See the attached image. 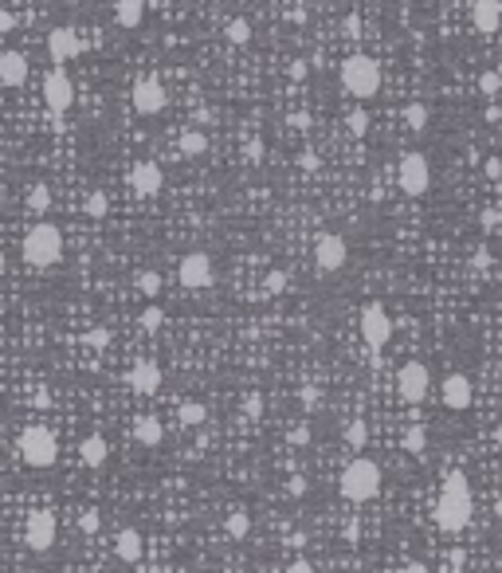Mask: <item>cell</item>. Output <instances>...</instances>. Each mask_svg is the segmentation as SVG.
<instances>
[{
    "label": "cell",
    "mask_w": 502,
    "mask_h": 573,
    "mask_svg": "<svg viewBox=\"0 0 502 573\" xmlns=\"http://www.w3.org/2000/svg\"><path fill=\"white\" fill-rule=\"evenodd\" d=\"M130 185H134L141 196H153V192L165 185V173H161V165L157 161H137L134 165V173H130Z\"/></svg>",
    "instance_id": "9a60e30c"
},
{
    "label": "cell",
    "mask_w": 502,
    "mask_h": 573,
    "mask_svg": "<svg viewBox=\"0 0 502 573\" xmlns=\"http://www.w3.org/2000/svg\"><path fill=\"white\" fill-rule=\"evenodd\" d=\"M98 526H102L98 510H82V515H79V530L82 534H98Z\"/></svg>",
    "instance_id": "8d00e7d4"
},
{
    "label": "cell",
    "mask_w": 502,
    "mask_h": 573,
    "mask_svg": "<svg viewBox=\"0 0 502 573\" xmlns=\"http://www.w3.org/2000/svg\"><path fill=\"white\" fill-rule=\"evenodd\" d=\"M290 573H314V565L306 558H295V561H290Z\"/></svg>",
    "instance_id": "60d3db41"
},
{
    "label": "cell",
    "mask_w": 502,
    "mask_h": 573,
    "mask_svg": "<svg viewBox=\"0 0 502 573\" xmlns=\"http://www.w3.org/2000/svg\"><path fill=\"white\" fill-rule=\"evenodd\" d=\"M43 98H47V110H52V114L71 110V102H75V82H71V75L63 67L47 71V79H43Z\"/></svg>",
    "instance_id": "52a82bcc"
},
{
    "label": "cell",
    "mask_w": 502,
    "mask_h": 573,
    "mask_svg": "<svg viewBox=\"0 0 502 573\" xmlns=\"http://www.w3.org/2000/svg\"><path fill=\"white\" fill-rule=\"evenodd\" d=\"M428 181H432V169L424 161V153H404L400 157V189L408 196H420V192H428Z\"/></svg>",
    "instance_id": "9c48e42d"
},
{
    "label": "cell",
    "mask_w": 502,
    "mask_h": 573,
    "mask_svg": "<svg viewBox=\"0 0 502 573\" xmlns=\"http://www.w3.org/2000/svg\"><path fill=\"white\" fill-rule=\"evenodd\" d=\"M228 40L231 43H247L251 40V24H247V20H231L228 24Z\"/></svg>",
    "instance_id": "1f68e13d"
},
{
    "label": "cell",
    "mask_w": 502,
    "mask_h": 573,
    "mask_svg": "<svg viewBox=\"0 0 502 573\" xmlns=\"http://www.w3.org/2000/svg\"><path fill=\"white\" fill-rule=\"evenodd\" d=\"M345 126H350V134H353V137H365V130H369V114H365V110H353L350 118H345Z\"/></svg>",
    "instance_id": "f546056e"
},
{
    "label": "cell",
    "mask_w": 502,
    "mask_h": 573,
    "mask_svg": "<svg viewBox=\"0 0 502 573\" xmlns=\"http://www.w3.org/2000/svg\"><path fill=\"white\" fill-rule=\"evenodd\" d=\"M204 405H196V401H189V405H181V420L185 424H204Z\"/></svg>",
    "instance_id": "d6a6232c"
},
{
    "label": "cell",
    "mask_w": 502,
    "mask_h": 573,
    "mask_svg": "<svg viewBox=\"0 0 502 573\" xmlns=\"http://www.w3.org/2000/svg\"><path fill=\"white\" fill-rule=\"evenodd\" d=\"M134 110L137 114H157V110H165V87L157 82V75H146V79L134 82Z\"/></svg>",
    "instance_id": "8fae6325"
},
{
    "label": "cell",
    "mask_w": 502,
    "mask_h": 573,
    "mask_svg": "<svg viewBox=\"0 0 502 573\" xmlns=\"http://www.w3.org/2000/svg\"><path fill=\"white\" fill-rule=\"evenodd\" d=\"M161 322H165V314H161V306H146L141 311V330H161Z\"/></svg>",
    "instance_id": "4dcf8cb0"
},
{
    "label": "cell",
    "mask_w": 502,
    "mask_h": 573,
    "mask_svg": "<svg viewBox=\"0 0 502 573\" xmlns=\"http://www.w3.org/2000/svg\"><path fill=\"white\" fill-rule=\"evenodd\" d=\"M27 79V59L20 52H0V82L4 87H20Z\"/></svg>",
    "instance_id": "ac0fdd59"
},
{
    "label": "cell",
    "mask_w": 502,
    "mask_h": 573,
    "mask_svg": "<svg viewBox=\"0 0 502 573\" xmlns=\"http://www.w3.org/2000/svg\"><path fill=\"white\" fill-rule=\"evenodd\" d=\"M404 122H408V130H424V126H428V106H424V102H412V106L404 110Z\"/></svg>",
    "instance_id": "4316f807"
},
{
    "label": "cell",
    "mask_w": 502,
    "mask_h": 573,
    "mask_svg": "<svg viewBox=\"0 0 502 573\" xmlns=\"http://www.w3.org/2000/svg\"><path fill=\"white\" fill-rule=\"evenodd\" d=\"M247 530H251V519H247L244 510H236V515H228V534H231V538H244Z\"/></svg>",
    "instance_id": "f1b7e54d"
},
{
    "label": "cell",
    "mask_w": 502,
    "mask_h": 573,
    "mask_svg": "<svg viewBox=\"0 0 502 573\" xmlns=\"http://www.w3.org/2000/svg\"><path fill=\"white\" fill-rule=\"evenodd\" d=\"M396 385H400V396H404L408 405H420L424 396H428V389H432L428 366H424V361H408V366H400Z\"/></svg>",
    "instance_id": "ba28073f"
},
{
    "label": "cell",
    "mask_w": 502,
    "mask_h": 573,
    "mask_svg": "<svg viewBox=\"0 0 502 573\" xmlns=\"http://www.w3.org/2000/svg\"><path fill=\"white\" fill-rule=\"evenodd\" d=\"M181 150L196 157V153H204V150H208V137H204L201 130H185V137H181Z\"/></svg>",
    "instance_id": "484cf974"
},
{
    "label": "cell",
    "mask_w": 502,
    "mask_h": 573,
    "mask_svg": "<svg viewBox=\"0 0 502 573\" xmlns=\"http://www.w3.org/2000/svg\"><path fill=\"white\" fill-rule=\"evenodd\" d=\"M247 412H251V416H259V412H263V396H259V393L247 396Z\"/></svg>",
    "instance_id": "ab89813d"
},
{
    "label": "cell",
    "mask_w": 502,
    "mask_h": 573,
    "mask_svg": "<svg viewBox=\"0 0 502 573\" xmlns=\"http://www.w3.org/2000/svg\"><path fill=\"white\" fill-rule=\"evenodd\" d=\"M27 205H32V212H47V208H52V192H47V185H32Z\"/></svg>",
    "instance_id": "83f0119b"
},
{
    "label": "cell",
    "mask_w": 502,
    "mask_h": 573,
    "mask_svg": "<svg viewBox=\"0 0 502 573\" xmlns=\"http://www.w3.org/2000/svg\"><path fill=\"white\" fill-rule=\"evenodd\" d=\"M134 436H137L141 448H157V444H161V424H157V416H141L137 428H134Z\"/></svg>",
    "instance_id": "7402d4cb"
},
{
    "label": "cell",
    "mask_w": 502,
    "mask_h": 573,
    "mask_svg": "<svg viewBox=\"0 0 502 573\" xmlns=\"http://www.w3.org/2000/svg\"><path fill=\"white\" fill-rule=\"evenodd\" d=\"M176 275H181V283L185 286H208L212 283V260L204 256V251H189L185 260H181V267H176Z\"/></svg>",
    "instance_id": "7c38bea8"
},
{
    "label": "cell",
    "mask_w": 502,
    "mask_h": 573,
    "mask_svg": "<svg viewBox=\"0 0 502 573\" xmlns=\"http://www.w3.org/2000/svg\"><path fill=\"white\" fill-rule=\"evenodd\" d=\"M494 440H499V444H502V428H499V432H494Z\"/></svg>",
    "instance_id": "681fc988"
},
{
    "label": "cell",
    "mask_w": 502,
    "mask_h": 573,
    "mask_svg": "<svg viewBox=\"0 0 502 573\" xmlns=\"http://www.w3.org/2000/svg\"><path fill=\"white\" fill-rule=\"evenodd\" d=\"M24 542L36 550V554H43V550L55 546V515L52 510H32V515H27Z\"/></svg>",
    "instance_id": "30bf717a"
},
{
    "label": "cell",
    "mask_w": 502,
    "mask_h": 573,
    "mask_svg": "<svg viewBox=\"0 0 502 573\" xmlns=\"http://www.w3.org/2000/svg\"><path fill=\"white\" fill-rule=\"evenodd\" d=\"M361 338H365V346H373V350L389 346V338H393V318L385 314L380 302H369L365 311H361Z\"/></svg>",
    "instance_id": "8992f818"
},
{
    "label": "cell",
    "mask_w": 502,
    "mask_h": 573,
    "mask_svg": "<svg viewBox=\"0 0 502 573\" xmlns=\"http://www.w3.org/2000/svg\"><path fill=\"white\" fill-rule=\"evenodd\" d=\"M141 16H146V4H141V0H122V4L114 8V20H118L122 27H137L141 24Z\"/></svg>",
    "instance_id": "603a6c76"
},
{
    "label": "cell",
    "mask_w": 502,
    "mask_h": 573,
    "mask_svg": "<svg viewBox=\"0 0 502 573\" xmlns=\"http://www.w3.org/2000/svg\"><path fill=\"white\" fill-rule=\"evenodd\" d=\"M424 448H428V432H424L420 424H412L404 432V451H412V456H424Z\"/></svg>",
    "instance_id": "cb8c5ba5"
},
{
    "label": "cell",
    "mask_w": 502,
    "mask_h": 573,
    "mask_svg": "<svg viewBox=\"0 0 502 573\" xmlns=\"http://www.w3.org/2000/svg\"><path fill=\"white\" fill-rule=\"evenodd\" d=\"M357 24H361V20H357V12L345 16V36H357Z\"/></svg>",
    "instance_id": "7bdbcfd3"
},
{
    "label": "cell",
    "mask_w": 502,
    "mask_h": 573,
    "mask_svg": "<svg viewBox=\"0 0 502 573\" xmlns=\"http://www.w3.org/2000/svg\"><path fill=\"white\" fill-rule=\"evenodd\" d=\"M106 208H110V201H106V192H91V196H87V212H91V216H106Z\"/></svg>",
    "instance_id": "836d02e7"
},
{
    "label": "cell",
    "mask_w": 502,
    "mask_h": 573,
    "mask_svg": "<svg viewBox=\"0 0 502 573\" xmlns=\"http://www.w3.org/2000/svg\"><path fill=\"white\" fill-rule=\"evenodd\" d=\"M345 444H350V448H365V444H369V428H365V420L345 424Z\"/></svg>",
    "instance_id": "d4e9b609"
},
{
    "label": "cell",
    "mask_w": 502,
    "mask_h": 573,
    "mask_svg": "<svg viewBox=\"0 0 502 573\" xmlns=\"http://www.w3.org/2000/svg\"><path fill=\"white\" fill-rule=\"evenodd\" d=\"M114 550H118V558H122V561H137V558H141V550H146V546H141V534L126 526V530L118 534V542H114Z\"/></svg>",
    "instance_id": "44dd1931"
},
{
    "label": "cell",
    "mask_w": 502,
    "mask_h": 573,
    "mask_svg": "<svg viewBox=\"0 0 502 573\" xmlns=\"http://www.w3.org/2000/svg\"><path fill=\"white\" fill-rule=\"evenodd\" d=\"M267 286H271L275 295H279V291L286 286V275H283V271H271V275H267Z\"/></svg>",
    "instance_id": "f35d334b"
},
{
    "label": "cell",
    "mask_w": 502,
    "mask_h": 573,
    "mask_svg": "<svg viewBox=\"0 0 502 573\" xmlns=\"http://www.w3.org/2000/svg\"><path fill=\"white\" fill-rule=\"evenodd\" d=\"M130 389L141 396H150L161 389V369H157V361H137L134 369H130Z\"/></svg>",
    "instance_id": "2e32d148"
},
{
    "label": "cell",
    "mask_w": 502,
    "mask_h": 573,
    "mask_svg": "<svg viewBox=\"0 0 502 573\" xmlns=\"http://www.w3.org/2000/svg\"><path fill=\"white\" fill-rule=\"evenodd\" d=\"M247 153H251V161H259V157H263V142H259V137H251V146H247Z\"/></svg>",
    "instance_id": "b9f144b4"
},
{
    "label": "cell",
    "mask_w": 502,
    "mask_h": 573,
    "mask_svg": "<svg viewBox=\"0 0 502 573\" xmlns=\"http://www.w3.org/2000/svg\"><path fill=\"white\" fill-rule=\"evenodd\" d=\"M79 52H82V40L75 27H55V32H47V55H52V63H67Z\"/></svg>",
    "instance_id": "4fadbf2b"
},
{
    "label": "cell",
    "mask_w": 502,
    "mask_h": 573,
    "mask_svg": "<svg viewBox=\"0 0 502 573\" xmlns=\"http://www.w3.org/2000/svg\"><path fill=\"white\" fill-rule=\"evenodd\" d=\"M302 169H318V157H314V153H302Z\"/></svg>",
    "instance_id": "f6af8a7d"
},
{
    "label": "cell",
    "mask_w": 502,
    "mask_h": 573,
    "mask_svg": "<svg viewBox=\"0 0 502 573\" xmlns=\"http://www.w3.org/2000/svg\"><path fill=\"white\" fill-rule=\"evenodd\" d=\"M341 87L357 98H373L377 87H380L377 59H369V55H350V59L341 63Z\"/></svg>",
    "instance_id": "3957f363"
},
{
    "label": "cell",
    "mask_w": 502,
    "mask_h": 573,
    "mask_svg": "<svg viewBox=\"0 0 502 573\" xmlns=\"http://www.w3.org/2000/svg\"><path fill=\"white\" fill-rule=\"evenodd\" d=\"M137 286H141V295H157L161 291V279H157V271H141L137 275Z\"/></svg>",
    "instance_id": "d590c367"
},
{
    "label": "cell",
    "mask_w": 502,
    "mask_h": 573,
    "mask_svg": "<svg viewBox=\"0 0 502 573\" xmlns=\"http://www.w3.org/2000/svg\"><path fill=\"white\" fill-rule=\"evenodd\" d=\"M79 456H82V464L87 467H102L106 464V456H110V444L102 436H87L79 444Z\"/></svg>",
    "instance_id": "ffe728a7"
},
{
    "label": "cell",
    "mask_w": 502,
    "mask_h": 573,
    "mask_svg": "<svg viewBox=\"0 0 502 573\" xmlns=\"http://www.w3.org/2000/svg\"><path fill=\"white\" fill-rule=\"evenodd\" d=\"M12 24H16L12 12H0V32H12Z\"/></svg>",
    "instance_id": "ee69618b"
},
{
    "label": "cell",
    "mask_w": 502,
    "mask_h": 573,
    "mask_svg": "<svg viewBox=\"0 0 502 573\" xmlns=\"http://www.w3.org/2000/svg\"><path fill=\"white\" fill-rule=\"evenodd\" d=\"M20 451H24V460L32 467H52L55 456H59V444H55V436L47 432V428H24L20 432Z\"/></svg>",
    "instance_id": "5b68a950"
},
{
    "label": "cell",
    "mask_w": 502,
    "mask_h": 573,
    "mask_svg": "<svg viewBox=\"0 0 502 573\" xmlns=\"http://www.w3.org/2000/svg\"><path fill=\"white\" fill-rule=\"evenodd\" d=\"M435 522H440V530H463L467 522H471V487H467V475L463 471H451L448 483H444V491H440V503H435Z\"/></svg>",
    "instance_id": "6da1fadb"
},
{
    "label": "cell",
    "mask_w": 502,
    "mask_h": 573,
    "mask_svg": "<svg viewBox=\"0 0 502 573\" xmlns=\"http://www.w3.org/2000/svg\"><path fill=\"white\" fill-rule=\"evenodd\" d=\"M479 91H483V95H499V91H502V75H499V71H483Z\"/></svg>",
    "instance_id": "e575fe53"
},
{
    "label": "cell",
    "mask_w": 502,
    "mask_h": 573,
    "mask_svg": "<svg viewBox=\"0 0 502 573\" xmlns=\"http://www.w3.org/2000/svg\"><path fill=\"white\" fill-rule=\"evenodd\" d=\"M494 515H499V519H502V495H499V503H494Z\"/></svg>",
    "instance_id": "c3c4849f"
},
{
    "label": "cell",
    "mask_w": 502,
    "mask_h": 573,
    "mask_svg": "<svg viewBox=\"0 0 502 573\" xmlns=\"http://www.w3.org/2000/svg\"><path fill=\"white\" fill-rule=\"evenodd\" d=\"M59 256H63V236H59L55 224H36L24 236V260L32 267H52Z\"/></svg>",
    "instance_id": "277c9868"
},
{
    "label": "cell",
    "mask_w": 502,
    "mask_h": 573,
    "mask_svg": "<svg viewBox=\"0 0 502 573\" xmlns=\"http://www.w3.org/2000/svg\"><path fill=\"white\" fill-rule=\"evenodd\" d=\"M404 573H428V565H420V561H412V565H408Z\"/></svg>",
    "instance_id": "7dc6e473"
},
{
    "label": "cell",
    "mask_w": 502,
    "mask_h": 573,
    "mask_svg": "<svg viewBox=\"0 0 502 573\" xmlns=\"http://www.w3.org/2000/svg\"><path fill=\"white\" fill-rule=\"evenodd\" d=\"M444 405L448 409H471V377H463V373H451L448 381H444Z\"/></svg>",
    "instance_id": "e0dca14e"
},
{
    "label": "cell",
    "mask_w": 502,
    "mask_h": 573,
    "mask_svg": "<svg viewBox=\"0 0 502 573\" xmlns=\"http://www.w3.org/2000/svg\"><path fill=\"white\" fill-rule=\"evenodd\" d=\"M345 256H350V247L341 236H322L318 244H314V263L322 267V271H338L345 267Z\"/></svg>",
    "instance_id": "5bb4252c"
},
{
    "label": "cell",
    "mask_w": 502,
    "mask_h": 573,
    "mask_svg": "<svg viewBox=\"0 0 502 573\" xmlns=\"http://www.w3.org/2000/svg\"><path fill=\"white\" fill-rule=\"evenodd\" d=\"M87 341H91V346H106V341H110V330H106V326L91 330V338H87Z\"/></svg>",
    "instance_id": "74e56055"
},
{
    "label": "cell",
    "mask_w": 502,
    "mask_h": 573,
    "mask_svg": "<svg viewBox=\"0 0 502 573\" xmlns=\"http://www.w3.org/2000/svg\"><path fill=\"white\" fill-rule=\"evenodd\" d=\"M338 487L350 503H369V499L380 491V467L373 464V460H365V456H357L353 464H345Z\"/></svg>",
    "instance_id": "7a4b0ae2"
},
{
    "label": "cell",
    "mask_w": 502,
    "mask_h": 573,
    "mask_svg": "<svg viewBox=\"0 0 502 573\" xmlns=\"http://www.w3.org/2000/svg\"><path fill=\"white\" fill-rule=\"evenodd\" d=\"M487 173H490V177H499V173H502V161H499V157H490V161H487Z\"/></svg>",
    "instance_id": "bcb514c9"
},
{
    "label": "cell",
    "mask_w": 502,
    "mask_h": 573,
    "mask_svg": "<svg viewBox=\"0 0 502 573\" xmlns=\"http://www.w3.org/2000/svg\"><path fill=\"white\" fill-rule=\"evenodd\" d=\"M471 20H475L479 32H494L502 20V4L499 0H479L475 8H471Z\"/></svg>",
    "instance_id": "d6986e66"
}]
</instances>
